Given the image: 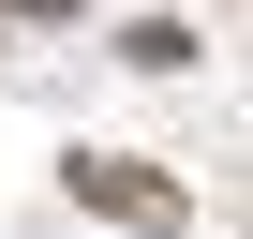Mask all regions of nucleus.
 I'll use <instances>...</instances> for the list:
<instances>
[{"label": "nucleus", "instance_id": "nucleus-2", "mask_svg": "<svg viewBox=\"0 0 253 239\" xmlns=\"http://www.w3.org/2000/svg\"><path fill=\"white\" fill-rule=\"evenodd\" d=\"M119 60H134V75H179V60H194V30H179V15H134V30H119Z\"/></svg>", "mask_w": 253, "mask_h": 239}, {"label": "nucleus", "instance_id": "nucleus-1", "mask_svg": "<svg viewBox=\"0 0 253 239\" xmlns=\"http://www.w3.org/2000/svg\"><path fill=\"white\" fill-rule=\"evenodd\" d=\"M75 209H119V224H149V239H179V224H194V209H179V179L119 165V150H75Z\"/></svg>", "mask_w": 253, "mask_h": 239}]
</instances>
